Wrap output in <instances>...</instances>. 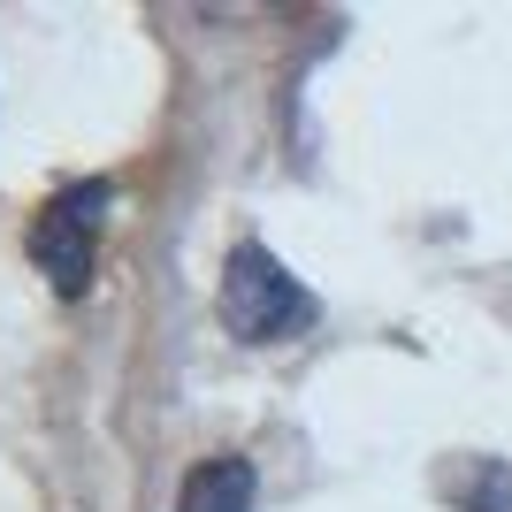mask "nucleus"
I'll list each match as a JSON object with an SVG mask.
<instances>
[{"mask_svg":"<svg viewBox=\"0 0 512 512\" xmlns=\"http://www.w3.org/2000/svg\"><path fill=\"white\" fill-rule=\"evenodd\" d=\"M107 207H115V184H107V176H69L62 192L39 199L31 230H23V253H31V268L54 283V299H85L92 291Z\"/></svg>","mask_w":512,"mask_h":512,"instance_id":"f03ea898","label":"nucleus"},{"mask_svg":"<svg viewBox=\"0 0 512 512\" xmlns=\"http://www.w3.org/2000/svg\"><path fill=\"white\" fill-rule=\"evenodd\" d=\"M459 505H467V512H512V467H497V459H474L467 482H459Z\"/></svg>","mask_w":512,"mask_h":512,"instance_id":"20e7f679","label":"nucleus"},{"mask_svg":"<svg viewBox=\"0 0 512 512\" xmlns=\"http://www.w3.org/2000/svg\"><path fill=\"white\" fill-rule=\"evenodd\" d=\"M253 497H260V474L245 451H207L176 482V512H253Z\"/></svg>","mask_w":512,"mask_h":512,"instance_id":"7ed1b4c3","label":"nucleus"},{"mask_svg":"<svg viewBox=\"0 0 512 512\" xmlns=\"http://www.w3.org/2000/svg\"><path fill=\"white\" fill-rule=\"evenodd\" d=\"M214 314L230 329L237 344H299L306 329L321 321V299L306 291V276H291V260L276 245H260V237H237L230 253H222V283H214Z\"/></svg>","mask_w":512,"mask_h":512,"instance_id":"f257e3e1","label":"nucleus"}]
</instances>
